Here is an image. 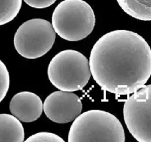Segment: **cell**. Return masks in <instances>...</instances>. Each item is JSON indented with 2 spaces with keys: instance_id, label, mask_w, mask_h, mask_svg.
Segmentation results:
<instances>
[{
  "instance_id": "cell-1",
  "label": "cell",
  "mask_w": 151,
  "mask_h": 142,
  "mask_svg": "<svg viewBox=\"0 0 151 142\" xmlns=\"http://www.w3.org/2000/svg\"><path fill=\"white\" fill-rule=\"evenodd\" d=\"M91 75L104 90L116 95L135 93L151 75V49L142 36L127 30L100 37L89 57Z\"/></svg>"
},
{
  "instance_id": "cell-2",
  "label": "cell",
  "mask_w": 151,
  "mask_h": 142,
  "mask_svg": "<svg viewBox=\"0 0 151 142\" xmlns=\"http://www.w3.org/2000/svg\"><path fill=\"white\" fill-rule=\"evenodd\" d=\"M69 142H125L119 120L106 111L92 109L78 115L70 127Z\"/></svg>"
},
{
  "instance_id": "cell-3",
  "label": "cell",
  "mask_w": 151,
  "mask_h": 142,
  "mask_svg": "<svg viewBox=\"0 0 151 142\" xmlns=\"http://www.w3.org/2000/svg\"><path fill=\"white\" fill-rule=\"evenodd\" d=\"M52 23L59 36L66 41H78L91 33L95 15L83 0H63L54 10Z\"/></svg>"
},
{
  "instance_id": "cell-4",
  "label": "cell",
  "mask_w": 151,
  "mask_h": 142,
  "mask_svg": "<svg viewBox=\"0 0 151 142\" xmlns=\"http://www.w3.org/2000/svg\"><path fill=\"white\" fill-rule=\"evenodd\" d=\"M47 73L56 88L68 92L82 90L91 75L87 58L74 50H65L56 54L49 64Z\"/></svg>"
},
{
  "instance_id": "cell-5",
  "label": "cell",
  "mask_w": 151,
  "mask_h": 142,
  "mask_svg": "<svg viewBox=\"0 0 151 142\" xmlns=\"http://www.w3.org/2000/svg\"><path fill=\"white\" fill-rule=\"evenodd\" d=\"M56 33L52 25L43 19H32L22 24L15 33L13 43L22 56L35 59L48 53L54 44Z\"/></svg>"
},
{
  "instance_id": "cell-6",
  "label": "cell",
  "mask_w": 151,
  "mask_h": 142,
  "mask_svg": "<svg viewBox=\"0 0 151 142\" xmlns=\"http://www.w3.org/2000/svg\"><path fill=\"white\" fill-rule=\"evenodd\" d=\"M125 124L139 142H151V84L144 85L127 99L123 106Z\"/></svg>"
},
{
  "instance_id": "cell-7",
  "label": "cell",
  "mask_w": 151,
  "mask_h": 142,
  "mask_svg": "<svg viewBox=\"0 0 151 142\" xmlns=\"http://www.w3.org/2000/svg\"><path fill=\"white\" fill-rule=\"evenodd\" d=\"M83 104L81 99L72 92L55 91L49 95L44 103L47 118L58 124H66L81 115Z\"/></svg>"
},
{
  "instance_id": "cell-8",
  "label": "cell",
  "mask_w": 151,
  "mask_h": 142,
  "mask_svg": "<svg viewBox=\"0 0 151 142\" xmlns=\"http://www.w3.org/2000/svg\"><path fill=\"white\" fill-rule=\"evenodd\" d=\"M43 110L44 104L41 98L31 92H20L15 95L10 102L12 115L25 123L36 121Z\"/></svg>"
},
{
  "instance_id": "cell-9",
  "label": "cell",
  "mask_w": 151,
  "mask_h": 142,
  "mask_svg": "<svg viewBox=\"0 0 151 142\" xmlns=\"http://www.w3.org/2000/svg\"><path fill=\"white\" fill-rule=\"evenodd\" d=\"M23 125L13 115L0 114V142H23Z\"/></svg>"
},
{
  "instance_id": "cell-10",
  "label": "cell",
  "mask_w": 151,
  "mask_h": 142,
  "mask_svg": "<svg viewBox=\"0 0 151 142\" xmlns=\"http://www.w3.org/2000/svg\"><path fill=\"white\" fill-rule=\"evenodd\" d=\"M129 16L142 21H151V0H116Z\"/></svg>"
},
{
  "instance_id": "cell-11",
  "label": "cell",
  "mask_w": 151,
  "mask_h": 142,
  "mask_svg": "<svg viewBox=\"0 0 151 142\" xmlns=\"http://www.w3.org/2000/svg\"><path fill=\"white\" fill-rule=\"evenodd\" d=\"M22 0H0V26L11 22L22 7Z\"/></svg>"
},
{
  "instance_id": "cell-12",
  "label": "cell",
  "mask_w": 151,
  "mask_h": 142,
  "mask_svg": "<svg viewBox=\"0 0 151 142\" xmlns=\"http://www.w3.org/2000/svg\"><path fill=\"white\" fill-rule=\"evenodd\" d=\"M10 87V75L7 67L0 60V102L4 99Z\"/></svg>"
},
{
  "instance_id": "cell-13",
  "label": "cell",
  "mask_w": 151,
  "mask_h": 142,
  "mask_svg": "<svg viewBox=\"0 0 151 142\" xmlns=\"http://www.w3.org/2000/svg\"><path fill=\"white\" fill-rule=\"evenodd\" d=\"M26 142H64L62 138L58 135L48 132H41L29 136L25 140Z\"/></svg>"
},
{
  "instance_id": "cell-14",
  "label": "cell",
  "mask_w": 151,
  "mask_h": 142,
  "mask_svg": "<svg viewBox=\"0 0 151 142\" xmlns=\"http://www.w3.org/2000/svg\"><path fill=\"white\" fill-rule=\"evenodd\" d=\"M57 0H24L27 4L34 8H46L52 5Z\"/></svg>"
}]
</instances>
